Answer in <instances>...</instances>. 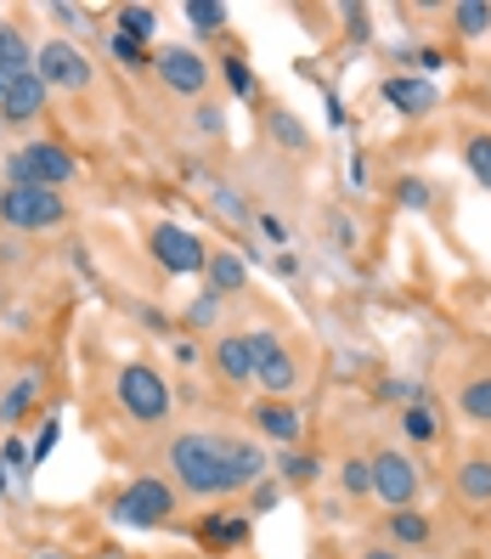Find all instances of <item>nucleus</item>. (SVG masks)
<instances>
[{"label": "nucleus", "instance_id": "1a4fd4ad", "mask_svg": "<svg viewBox=\"0 0 491 559\" xmlns=\"http://www.w3.org/2000/svg\"><path fill=\"white\" fill-rule=\"evenodd\" d=\"M35 74H40L51 91H85V85L96 80L91 57H85L74 40H46V46H35Z\"/></svg>", "mask_w": 491, "mask_h": 559}, {"label": "nucleus", "instance_id": "49530a36", "mask_svg": "<svg viewBox=\"0 0 491 559\" xmlns=\"http://www.w3.org/2000/svg\"><path fill=\"white\" fill-rule=\"evenodd\" d=\"M7 300H12V294H7V283H0V311H7Z\"/></svg>", "mask_w": 491, "mask_h": 559}, {"label": "nucleus", "instance_id": "20e7f679", "mask_svg": "<svg viewBox=\"0 0 491 559\" xmlns=\"http://www.w3.org/2000/svg\"><path fill=\"white\" fill-rule=\"evenodd\" d=\"M80 176V158L62 147V142H28L7 158V181L12 187H46V192H62Z\"/></svg>", "mask_w": 491, "mask_h": 559}, {"label": "nucleus", "instance_id": "c03bdc74", "mask_svg": "<svg viewBox=\"0 0 491 559\" xmlns=\"http://www.w3.org/2000/svg\"><path fill=\"white\" fill-rule=\"evenodd\" d=\"M136 317H142V322H147V328H158V334H164V328H170V317H164V311H158V306H142V311H136Z\"/></svg>", "mask_w": 491, "mask_h": 559}, {"label": "nucleus", "instance_id": "f704fd0d", "mask_svg": "<svg viewBox=\"0 0 491 559\" xmlns=\"http://www.w3.org/2000/svg\"><path fill=\"white\" fill-rule=\"evenodd\" d=\"M277 503H283V480L266 475V480H254V486H249V514H254V520H260V514H272Z\"/></svg>", "mask_w": 491, "mask_h": 559}, {"label": "nucleus", "instance_id": "7ed1b4c3", "mask_svg": "<svg viewBox=\"0 0 491 559\" xmlns=\"http://www.w3.org/2000/svg\"><path fill=\"white\" fill-rule=\"evenodd\" d=\"M113 402L136 424H164L170 418V384H164V373L153 368V361H124V368L113 373Z\"/></svg>", "mask_w": 491, "mask_h": 559}, {"label": "nucleus", "instance_id": "72a5a7b5", "mask_svg": "<svg viewBox=\"0 0 491 559\" xmlns=\"http://www.w3.org/2000/svg\"><path fill=\"white\" fill-rule=\"evenodd\" d=\"M430 199H435V192H430V181H423V176H402L396 181V204L402 210H430Z\"/></svg>", "mask_w": 491, "mask_h": 559}, {"label": "nucleus", "instance_id": "412c9836", "mask_svg": "<svg viewBox=\"0 0 491 559\" xmlns=\"http://www.w3.org/2000/svg\"><path fill=\"white\" fill-rule=\"evenodd\" d=\"M266 130H272V142H277V147H288V153H306V147H311V130H306L300 119H294L283 103H272V108H266Z\"/></svg>", "mask_w": 491, "mask_h": 559}, {"label": "nucleus", "instance_id": "a19ab883", "mask_svg": "<svg viewBox=\"0 0 491 559\" xmlns=\"http://www.w3.org/2000/svg\"><path fill=\"white\" fill-rule=\"evenodd\" d=\"M0 457H7V469H12V475H28V469H35V457H28L23 441H0Z\"/></svg>", "mask_w": 491, "mask_h": 559}, {"label": "nucleus", "instance_id": "f8f14e48", "mask_svg": "<svg viewBox=\"0 0 491 559\" xmlns=\"http://www.w3.org/2000/svg\"><path fill=\"white\" fill-rule=\"evenodd\" d=\"M384 103L396 114H407V119H423V114H435L441 91H435V80H423V74H390L384 80Z\"/></svg>", "mask_w": 491, "mask_h": 559}, {"label": "nucleus", "instance_id": "4c0bfd02", "mask_svg": "<svg viewBox=\"0 0 491 559\" xmlns=\"http://www.w3.org/2000/svg\"><path fill=\"white\" fill-rule=\"evenodd\" d=\"M46 17H57L62 28H69V35H85V28H91V17H85L80 7H69V0H51V7H46Z\"/></svg>", "mask_w": 491, "mask_h": 559}, {"label": "nucleus", "instance_id": "ddd939ff", "mask_svg": "<svg viewBox=\"0 0 491 559\" xmlns=\"http://www.w3.org/2000/svg\"><path fill=\"white\" fill-rule=\"evenodd\" d=\"M209 368L220 373V384H226V390H243V384H254L249 340H243V334H215V345H209Z\"/></svg>", "mask_w": 491, "mask_h": 559}, {"label": "nucleus", "instance_id": "a878e982", "mask_svg": "<svg viewBox=\"0 0 491 559\" xmlns=\"http://www.w3.org/2000/svg\"><path fill=\"white\" fill-rule=\"evenodd\" d=\"M215 74L226 80V91H232L238 103H249V96L260 91V85H254V69H249V62H243L238 51H232V57H220V62H215Z\"/></svg>", "mask_w": 491, "mask_h": 559}, {"label": "nucleus", "instance_id": "7c9ffc66", "mask_svg": "<svg viewBox=\"0 0 491 559\" xmlns=\"http://www.w3.org/2000/svg\"><path fill=\"white\" fill-rule=\"evenodd\" d=\"M464 164H469V176L491 192V130H480V136L464 142Z\"/></svg>", "mask_w": 491, "mask_h": 559}, {"label": "nucleus", "instance_id": "0eeeda50", "mask_svg": "<svg viewBox=\"0 0 491 559\" xmlns=\"http://www.w3.org/2000/svg\"><path fill=\"white\" fill-rule=\"evenodd\" d=\"M147 249H153V260L170 277H204V260H209V243L192 233V226H181V221H158L153 233H147Z\"/></svg>", "mask_w": 491, "mask_h": 559}, {"label": "nucleus", "instance_id": "f03ea898", "mask_svg": "<svg viewBox=\"0 0 491 559\" xmlns=\"http://www.w3.org/2000/svg\"><path fill=\"white\" fill-rule=\"evenodd\" d=\"M176 503H181V491L164 475H136L108 498V520L119 532H158V525L176 520Z\"/></svg>", "mask_w": 491, "mask_h": 559}, {"label": "nucleus", "instance_id": "ea45409f", "mask_svg": "<svg viewBox=\"0 0 491 559\" xmlns=\"http://www.w3.org/2000/svg\"><path fill=\"white\" fill-rule=\"evenodd\" d=\"M57 441H62V424H57V418H46V430L35 436V447H28V457H35V464H46V457L57 452Z\"/></svg>", "mask_w": 491, "mask_h": 559}, {"label": "nucleus", "instance_id": "dca6fc26", "mask_svg": "<svg viewBox=\"0 0 491 559\" xmlns=\"http://www.w3.org/2000/svg\"><path fill=\"white\" fill-rule=\"evenodd\" d=\"M254 384L266 390L272 402L294 396V390H300V361H294V350L283 345V350H272L266 361H254Z\"/></svg>", "mask_w": 491, "mask_h": 559}, {"label": "nucleus", "instance_id": "de8ad7c7", "mask_svg": "<svg viewBox=\"0 0 491 559\" xmlns=\"http://www.w3.org/2000/svg\"><path fill=\"white\" fill-rule=\"evenodd\" d=\"M40 559H74V554H40Z\"/></svg>", "mask_w": 491, "mask_h": 559}, {"label": "nucleus", "instance_id": "9b49d317", "mask_svg": "<svg viewBox=\"0 0 491 559\" xmlns=\"http://www.w3.org/2000/svg\"><path fill=\"white\" fill-rule=\"evenodd\" d=\"M46 103H51V85L35 69L0 85V119H7V124H35L46 114Z\"/></svg>", "mask_w": 491, "mask_h": 559}, {"label": "nucleus", "instance_id": "39448f33", "mask_svg": "<svg viewBox=\"0 0 491 559\" xmlns=\"http://www.w3.org/2000/svg\"><path fill=\"white\" fill-rule=\"evenodd\" d=\"M153 74L170 96H187V103H204L209 80H215V62L199 46H158L153 51Z\"/></svg>", "mask_w": 491, "mask_h": 559}, {"label": "nucleus", "instance_id": "f3484780", "mask_svg": "<svg viewBox=\"0 0 491 559\" xmlns=\"http://www.w3.org/2000/svg\"><path fill=\"white\" fill-rule=\"evenodd\" d=\"M35 402H40V368H28V373H17L7 390H0V430H12V424H23Z\"/></svg>", "mask_w": 491, "mask_h": 559}, {"label": "nucleus", "instance_id": "37998d69", "mask_svg": "<svg viewBox=\"0 0 491 559\" xmlns=\"http://www.w3.org/2000/svg\"><path fill=\"white\" fill-rule=\"evenodd\" d=\"M254 226H260V233H266L272 243H288V226H283L277 215H254Z\"/></svg>", "mask_w": 491, "mask_h": 559}, {"label": "nucleus", "instance_id": "c9c22d12", "mask_svg": "<svg viewBox=\"0 0 491 559\" xmlns=\"http://www.w3.org/2000/svg\"><path fill=\"white\" fill-rule=\"evenodd\" d=\"M192 124L204 130V136H226V103H192Z\"/></svg>", "mask_w": 491, "mask_h": 559}, {"label": "nucleus", "instance_id": "aec40b11", "mask_svg": "<svg viewBox=\"0 0 491 559\" xmlns=\"http://www.w3.org/2000/svg\"><path fill=\"white\" fill-rule=\"evenodd\" d=\"M28 69H35V46H28V35L17 23L0 17V80H17Z\"/></svg>", "mask_w": 491, "mask_h": 559}, {"label": "nucleus", "instance_id": "8fccbe9b", "mask_svg": "<svg viewBox=\"0 0 491 559\" xmlns=\"http://www.w3.org/2000/svg\"><path fill=\"white\" fill-rule=\"evenodd\" d=\"M0 85H7V80H0Z\"/></svg>", "mask_w": 491, "mask_h": 559}, {"label": "nucleus", "instance_id": "423d86ee", "mask_svg": "<svg viewBox=\"0 0 491 559\" xmlns=\"http://www.w3.org/2000/svg\"><path fill=\"white\" fill-rule=\"evenodd\" d=\"M0 221L12 233H57L69 221V204H62V192H46V187H7L0 192Z\"/></svg>", "mask_w": 491, "mask_h": 559}, {"label": "nucleus", "instance_id": "2eb2a0df", "mask_svg": "<svg viewBox=\"0 0 491 559\" xmlns=\"http://www.w3.org/2000/svg\"><path fill=\"white\" fill-rule=\"evenodd\" d=\"M254 430L266 436V441H277V447H300V436H306V418L294 413L288 402L260 396V402H254Z\"/></svg>", "mask_w": 491, "mask_h": 559}, {"label": "nucleus", "instance_id": "6ab92c4d", "mask_svg": "<svg viewBox=\"0 0 491 559\" xmlns=\"http://www.w3.org/2000/svg\"><path fill=\"white\" fill-rule=\"evenodd\" d=\"M452 486H457V498H464L469 509H491V457L486 452L480 457H464L457 475H452Z\"/></svg>", "mask_w": 491, "mask_h": 559}, {"label": "nucleus", "instance_id": "b1692460", "mask_svg": "<svg viewBox=\"0 0 491 559\" xmlns=\"http://www.w3.org/2000/svg\"><path fill=\"white\" fill-rule=\"evenodd\" d=\"M209 210H215L220 221H232V226H249V221H254L249 199H243L238 187H226V181H215V187H209Z\"/></svg>", "mask_w": 491, "mask_h": 559}, {"label": "nucleus", "instance_id": "4be33fe9", "mask_svg": "<svg viewBox=\"0 0 491 559\" xmlns=\"http://www.w3.org/2000/svg\"><path fill=\"white\" fill-rule=\"evenodd\" d=\"M277 475H283L288 486H316V480H322V457H311V452H300V447H288V452L277 457Z\"/></svg>", "mask_w": 491, "mask_h": 559}, {"label": "nucleus", "instance_id": "79ce46f5", "mask_svg": "<svg viewBox=\"0 0 491 559\" xmlns=\"http://www.w3.org/2000/svg\"><path fill=\"white\" fill-rule=\"evenodd\" d=\"M170 356H176V368H192V361H199L204 350H199V340H187V334H176V340H170Z\"/></svg>", "mask_w": 491, "mask_h": 559}, {"label": "nucleus", "instance_id": "cd10ccee", "mask_svg": "<svg viewBox=\"0 0 491 559\" xmlns=\"http://www.w3.org/2000/svg\"><path fill=\"white\" fill-rule=\"evenodd\" d=\"M402 430H407V441H412V447H430V441L441 436V424H435L430 402H418V407H402Z\"/></svg>", "mask_w": 491, "mask_h": 559}, {"label": "nucleus", "instance_id": "4468645a", "mask_svg": "<svg viewBox=\"0 0 491 559\" xmlns=\"http://www.w3.org/2000/svg\"><path fill=\"white\" fill-rule=\"evenodd\" d=\"M249 288V266L238 249H209L204 260V294H215V300H232V294Z\"/></svg>", "mask_w": 491, "mask_h": 559}, {"label": "nucleus", "instance_id": "c85d7f7f", "mask_svg": "<svg viewBox=\"0 0 491 559\" xmlns=\"http://www.w3.org/2000/svg\"><path fill=\"white\" fill-rule=\"evenodd\" d=\"M181 17L199 28V35H220V28H226V7H220V0H187Z\"/></svg>", "mask_w": 491, "mask_h": 559}, {"label": "nucleus", "instance_id": "a211bd4d", "mask_svg": "<svg viewBox=\"0 0 491 559\" xmlns=\"http://www.w3.org/2000/svg\"><path fill=\"white\" fill-rule=\"evenodd\" d=\"M384 537H390V548H423L435 537V525H430V514H418V509H390L384 514Z\"/></svg>", "mask_w": 491, "mask_h": 559}, {"label": "nucleus", "instance_id": "a18cd8bd", "mask_svg": "<svg viewBox=\"0 0 491 559\" xmlns=\"http://www.w3.org/2000/svg\"><path fill=\"white\" fill-rule=\"evenodd\" d=\"M362 559H407L402 548H362Z\"/></svg>", "mask_w": 491, "mask_h": 559}, {"label": "nucleus", "instance_id": "6e6552de", "mask_svg": "<svg viewBox=\"0 0 491 559\" xmlns=\"http://www.w3.org/2000/svg\"><path fill=\"white\" fill-rule=\"evenodd\" d=\"M373 464V498L390 503V509H412L418 503V491H423V469L412 464V457L402 447H384L368 457Z\"/></svg>", "mask_w": 491, "mask_h": 559}, {"label": "nucleus", "instance_id": "2f4dec72", "mask_svg": "<svg viewBox=\"0 0 491 559\" xmlns=\"http://www.w3.org/2000/svg\"><path fill=\"white\" fill-rule=\"evenodd\" d=\"M379 402H390V407H418V402H423V384L390 373V379H379Z\"/></svg>", "mask_w": 491, "mask_h": 559}, {"label": "nucleus", "instance_id": "f257e3e1", "mask_svg": "<svg viewBox=\"0 0 491 559\" xmlns=\"http://www.w3.org/2000/svg\"><path fill=\"white\" fill-rule=\"evenodd\" d=\"M266 447L243 441V436H220V430H181L164 441V480L181 498L199 503H220L232 491H249L254 480H266Z\"/></svg>", "mask_w": 491, "mask_h": 559}, {"label": "nucleus", "instance_id": "bb28decb", "mask_svg": "<svg viewBox=\"0 0 491 559\" xmlns=\"http://www.w3.org/2000/svg\"><path fill=\"white\" fill-rule=\"evenodd\" d=\"M457 407H464L475 424H491V373H475L464 390H457Z\"/></svg>", "mask_w": 491, "mask_h": 559}, {"label": "nucleus", "instance_id": "5701e85b", "mask_svg": "<svg viewBox=\"0 0 491 559\" xmlns=\"http://www.w3.org/2000/svg\"><path fill=\"white\" fill-rule=\"evenodd\" d=\"M452 28H457L464 40L491 35V7H486V0H457V7H452Z\"/></svg>", "mask_w": 491, "mask_h": 559}, {"label": "nucleus", "instance_id": "393cba45", "mask_svg": "<svg viewBox=\"0 0 491 559\" xmlns=\"http://www.w3.org/2000/svg\"><path fill=\"white\" fill-rule=\"evenodd\" d=\"M119 35L136 40V46H153L158 35V12L153 7H119Z\"/></svg>", "mask_w": 491, "mask_h": 559}, {"label": "nucleus", "instance_id": "9d476101", "mask_svg": "<svg viewBox=\"0 0 491 559\" xmlns=\"http://www.w3.org/2000/svg\"><path fill=\"white\" fill-rule=\"evenodd\" d=\"M199 532V543L209 554H232V548H249L254 537V514L249 509H204V520L192 525Z\"/></svg>", "mask_w": 491, "mask_h": 559}, {"label": "nucleus", "instance_id": "58836bf2", "mask_svg": "<svg viewBox=\"0 0 491 559\" xmlns=\"http://www.w3.org/2000/svg\"><path fill=\"white\" fill-rule=\"evenodd\" d=\"M345 35L368 46V40H373V12H368V7H345Z\"/></svg>", "mask_w": 491, "mask_h": 559}, {"label": "nucleus", "instance_id": "c756f323", "mask_svg": "<svg viewBox=\"0 0 491 559\" xmlns=\"http://www.w3.org/2000/svg\"><path fill=\"white\" fill-rule=\"evenodd\" d=\"M339 486H345V498H373V464H368V457H345V464H339Z\"/></svg>", "mask_w": 491, "mask_h": 559}, {"label": "nucleus", "instance_id": "09e8293b", "mask_svg": "<svg viewBox=\"0 0 491 559\" xmlns=\"http://www.w3.org/2000/svg\"><path fill=\"white\" fill-rule=\"evenodd\" d=\"M0 192H7V187H0Z\"/></svg>", "mask_w": 491, "mask_h": 559}, {"label": "nucleus", "instance_id": "e433bc0d", "mask_svg": "<svg viewBox=\"0 0 491 559\" xmlns=\"http://www.w3.org/2000/svg\"><path fill=\"white\" fill-rule=\"evenodd\" d=\"M220 306H226V300H215V294H199V300L187 306V328H215Z\"/></svg>", "mask_w": 491, "mask_h": 559}, {"label": "nucleus", "instance_id": "473e14b6", "mask_svg": "<svg viewBox=\"0 0 491 559\" xmlns=\"http://www.w3.org/2000/svg\"><path fill=\"white\" fill-rule=\"evenodd\" d=\"M108 51H113L119 69H130V74L153 69V51H147V46H136V40H124V35H113V40H108Z\"/></svg>", "mask_w": 491, "mask_h": 559}]
</instances>
